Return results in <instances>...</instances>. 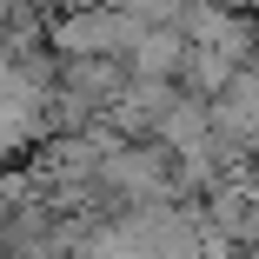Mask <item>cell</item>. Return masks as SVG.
I'll use <instances>...</instances> for the list:
<instances>
[{"label":"cell","mask_w":259,"mask_h":259,"mask_svg":"<svg viewBox=\"0 0 259 259\" xmlns=\"http://www.w3.org/2000/svg\"><path fill=\"white\" fill-rule=\"evenodd\" d=\"M120 7H126V14H140L146 27H160V20H186L193 0H120Z\"/></svg>","instance_id":"5"},{"label":"cell","mask_w":259,"mask_h":259,"mask_svg":"<svg viewBox=\"0 0 259 259\" xmlns=\"http://www.w3.org/2000/svg\"><path fill=\"white\" fill-rule=\"evenodd\" d=\"M186 60H193V33H186V20L146 27V33L133 40V54H126V67H133V73H153V80H186Z\"/></svg>","instance_id":"3"},{"label":"cell","mask_w":259,"mask_h":259,"mask_svg":"<svg viewBox=\"0 0 259 259\" xmlns=\"http://www.w3.org/2000/svg\"><path fill=\"white\" fill-rule=\"evenodd\" d=\"M239 54L233 47H220V40H193V60H186V87L193 93H226L233 80H239Z\"/></svg>","instance_id":"4"},{"label":"cell","mask_w":259,"mask_h":259,"mask_svg":"<svg viewBox=\"0 0 259 259\" xmlns=\"http://www.w3.org/2000/svg\"><path fill=\"white\" fill-rule=\"evenodd\" d=\"M180 93H186V80H153V73H133V87L120 93V107L107 113L126 140H153L166 126V113L180 107Z\"/></svg>","instance_id":"2"},{"label":"cell","mask_w":259,"mask_h":259,"mask_svg":"<svg viewBox=\"0 0 259 259\" xmlns=\"http://www.w3.org/2000/svg\"><path fill=\"white\" fill-rule=\"evenodd\" d=\"M252 14H259V0H252Z\"/></svg>","instance_id":"6"},{"label":"cell","mask_w":259,"mask_h":259,"mask_svg":"<svg viewBox=\"0 0 259 259\" xmlns=\"http://www.w3.org/2000/svg\"><path fill=\"white\" fill-rule=\"evenodd\" d=\"M146 33L140 14H126L120 0H107V7H67V14H47V47L54 54H133V40Z\"/></svg>","instance_id":"1"}]
</instances>
